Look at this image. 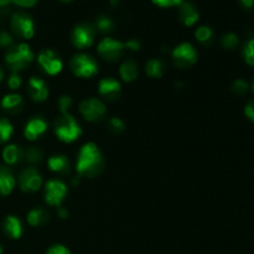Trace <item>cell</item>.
Returning a JSON list of instances; mask_svg holds the SVG:
<instances>
[{
    "label": "cell",
    "instance_id": "cell-1",
    "mask_svg": "<svg viewBox=\"0 0 254 254\" xmlns=\"http://www.w3.org/2000/svg\"><path fill=\"white\" fill-rule=\"evenodd\" d=\"M77 171L87 178L98 176L104 169V159L94 143H87L81 148L77 159Z\"/></svg>",
    "mask_w": 254,
    "mask_h": 254
},
{
    "label": "cell",
    "instance_id": "cell-2",
    "mask_svg": "<svg viewBox=\"0 0 254 254\" xmlns=\"http://www.w3.org/2000/svg\"><path fill=\"white\" fill-rule=\"evenodd\" d=\"M34 61V52L27 44H19L10 46L5 54V64L12 73L22 71Z\"/></svg>",
    "mask_w": 254,
    "mask_h": 254
},
{
    "label": "cell",
    "instance_id": "cell-3",
    "mask_svg": "<svg viewBox=\"0 0 254 254\" xmlns=\"http://www.w3.org/2000/svg\"><path fill=\"white\" fill-rule=\"evenodd\" d=\"M55 133L60 140L64 143H72L77 140L82 134V128L71 114H62L55 122Z\"/></svg>",
    "mask_w": 254,
    "mask_h": 254
},
{
    "label": "cell",
    "instance_id": "cell-4",
    "mask_svg": "<svg viewBox=\"0 0 254 254\" xmlns=\"http://www.w3.org/2000/svg\"><path fill=\"white\" fill-rule=\"evenodd\" d=\"M69 67L77 77H82V78H88L98 72V64L96 60L91 55L86 54L74 55L69 61Z\"/></svg>",
    "mask_w": 254,
    "mask_h": 254
},
{
    "label": "cell",
    "instance_id": "cell-5",
    "mask_svg": "<svg viewBox=\"0 0 254 254\" xmlns=\"http://www.w3.org/2000/svg\"><path fill=\"white\" fill-rule=\"evenodd\" d=\"M10 26L14 34L17 36L22 37V39H31L35 34V25L34 20L30 15L26 12H15L11 16V21H10Z\"/></svg>",
    "mask_w": 254,
    "mask_h": 254
},
{
    "label": "cell",
    "instance_id": "cell-6",
    "mask_svg": "<svg viewBox=\"0 0 254 254\" xmlns=\"http://www.w3.org/2000/svg\"><path fill=\"white\" fill-rule=\"evenodd\" d=\"M96 36V26H93L89 22H82L74 26L72 31L71 40L72 44L77 49H86V47L92 46Z\"/></svg>",
    "mask_w": 254,
    "mask_h": 254
},
{
    "label": "cell",
    "instance_id": "cell-7",
    "mask_svg": "<svg viewBox=\"0 0 254 254\" xmlns=\"http://www.w3.org/2000/svg\"><path fill=\"white\" fill-rule=\"evenodd\" d=\"M174 64L179 68H189L197 61V52L189 42H183L173 50Z\"/></svg>",
    "mask_w": 254,
    "mask_h": 254
},
{
    "label": "cell",
    "instance_id": "cell-8",
    "mask_svg": "<svg viewBox=\"0 0 254 254\" xmlns=\"http://www.w3.org/2000/svg\"><path fill=\"white\" fill-rule=\"evenodd\" d=\"M124 44H122L118 40H114L112 37H104L98 44V54L102 59H104L108 62L118 61L123 55Z\"/></svg>",
    "mask_w": 254,
    "mask_h": 254
},
{
    "label": "cell",
    "instance_id": "cell-9",
    "mask_svg": "<svg viewBox=\"0 0 254 254\" xmlns=\"http://www.w3.org/2000/svg\"><path fill=\"white\" fill-rule=\"evenodd\" d=\"M79 111L84 119L88 122H99L104 118L107 113L106 106L97 98H89L81 102Z\"/></svg>",
    "mask_w": 254,
    "mask_h": 254
},
{
    "label": "cell",
    "instance_id": "cell-10",
    "mask_svg": "<svg viewBox=\"0 0 254 254\" xmlns=\"http://www.w3.org/2000/svg\"><path fill=\"white\" fill-rule=\"evenodd\" d=\"M67 195V188L62 181L50 180L45 188V201L50 206H60Z\"/></svg>",
    "mask_w": 254,
    "mask_h": 254
},
{
    "label": "cell",
    "instance_id": "cell-11",
    "mask_svg": "<svg viewBox=\"0 0 254 254\" xmlns=\"http://www.w3.org/2000/svg\"><path fill=\"white\" fill-rule=\"evenodd\" d=\"M37 60H39L40 66L44 68V71L47 74H51V76L60 73L62 71V67H64L61 59L57 56L56 52L50 49L42 50L39 54V59Z\"/></svg>",
    "mask_w": 254,
    "mask_h": 254
},
{
    "label": "cell",
    "instance_id": "cell-12",
    "mask_svg": "<svg viewBox=\"0 0 254 254\" xmlns=\"http://www.w3.org/2000/svg\"><path fill=\"white\" fill-rule=\"evenodd\" d=\"M19 185L24 192H35L41 188L42 178L36 169L27 168L20 173Z\"/></svg>",
    "mask_w": 254,
    "mask_h": 254
},
{
    "label": "cell",
    "instance_id": "cell-13",
    "mask_svg": "<svg viewBox=\"0 0 254 254\" xmlns=\"http://www.w3.org/2000/svg\"><path fill=\"white\" fill-rule=\"evenodd\" d=\"M99 93L108 101H114L119 97L122 91L121 83L114 78H103L99 81Z\"/></svg>",
    "mask_w": 254,
    "mask_h": 254
},
{
    "label": "cell",
    "instance_id": "cell-14",
    "mask_svg": "<svg viewBox=\"0 0 254 254\" xmlns=\"http://www.w3.org/2000/svg\"><path fill=\"white\" fill-rule=\"evenodd\" d=\"M47 130V123L45 119L42 118H32L27 122V124L25 126L24 134L26 136V139L29 140H36L40 136L44 135Z\"/></svg>",
    "mask_w": 254,
    "mask_h": 254
},
{
    "label": "cell",
    "instance_id": "cell-15",
    "mask_svg": "<svg viewBox=\"0 0 254 254\" xmlns=\"http://www.w3.org/2000/svg\"><path fill=\"white\" fill-rule=\"evenodd\" d=\"M30 97L35 102H44L49 97V88L44 79L31 77L29 81V88H27Z\"/></svg>",
    "mask_w": 254,
    "mask_h": 254
},
{
    "label": "cell",
    "instance_id": "cell-16",
    "mask_svg": "<svg viewBox=\"0 0 254 254\" xmlns=\"http://www.w3.org/2000/svg\"><path fill=\"white\" fill-rule=\"evenodd\" d=\"M179 16H180L183 24H185L186 26H192L200 19V14H198L195 5L189 1H183L179 5Z\"/></svg>",
    "mask_w": 254,
    "mask_h": 254
},
{
    "label": "cell",
    "instance_id": "cell-17",
    "mask_svg": "<svg viewBox=\"0 0 254 254\" xmlns=\"http://www.w3.org/2000/svg\"><path fill=\"white\" fill-rule=\"evenodd\" d=\"M15 188V178L6 166H0V196H7Z\"/></svg>",
    "mask_w": 254,
    "mask_h": 254
},
{
    "label": "cell",
    "instance_id": "cell-18",
    "mask_svg": "<svg viewBox=\"0 0 254 254\" xmlns=\"http://www.w3.org/2000/svg\"><path fill=\"white\" fill-rule=\"evenodd\" d=\"M2 230L5 235L12 240H19L22 235V225L20 220L15 216H7L2 223Z\"/></svg>",
    "mask_w": 254,
    "mask_h": 254
},
{
    "label": "cell",
    "instance_id": "cell-19",
    "mask_svg": "<svg viewBox=\"0 0 254 254\" xmlns=\"http://www.w3.org/2000/svg\"><path fill=\"white\" fill-rule=\"evenodd\" d=\"M25 156V153L21 150V148L15 144H10V145L5 146V149L2 150V159L6 164L9 165H14L17 164L19 161L22 160V158Z\"/></svg>",
    "mask_w": 254,
    "mask_h": 254
},
{
    "label": "cell",
    "instance_id": "cell-20",
    "mask_svg": "<svg viewBox=\"0 0 254 254\" xmlns=\"http://www.w3.org/2000/svg\"><path fill=\"white\" fill-rule=\"evenodd\" d=\"M50 170L59 174L69 173V161L64 155H54L47 161Z\"/></svg>",
    "mask_w": 254,
    "mask_h": 254
},
{
    "label": "cell",
    "instance_id": "cell-21",
    "mask_svg": "<svg viewBox=\"0 0 254 254\" xmlns=\"http://www.w3.org/2000/svg\"><path fill=\"white\" fill-rule=\"evenodd\" d=\"M22 106H24V101H22L21 96H19V94H6L1 99L2 108L7 112H11V113H16V112L21 111Z\"/></svg>",
    "mask_w": 254,
    "mask_h": 254
},
{
    "label": "cell",
    "instance_id": "cell-22",
    "mask_svg": "<svg viewBox=\"0 0 254 254\" xmlns=\"http://www.w3.org/2000/svg\"><path fill=\"white\" fill-rule=\"evenodd\" d=\"M121 77L126 82H133L138 78V64L133 60H128L124 62L119 69Z\"/></svg>",
    "mask_w": 254,
    "mask_h": 254
},
{
    "label": "cell",
    "instance_id": "cell-23",
    "mask_svg": "<svg viewBox=\"0 0 254 254\" xmlns=\"http://www.w3.org/2000/svg\"><path fill=\"white\" fill-rule=\"evenodd\" d=\"M47 220H49V213H47L46 210H44V208L41 207L34 208V210L30 211L29 215H27V221H29L30 225L34 226V227L44 225L45 222H47Z\"/></svg>",
    "mask_w": 254,
    "mask_h": 254
},
{
    "label": "cell",
    "instance_id": "cell-24",
    "mask_svg": "<svg viewBox=\"0 0 254 254\" xmlns=\"http://www.w3.org/2000/svg\"><path fill=\"white\" fill-rule=\"evenodd\" d=\"M164 71H165V64L160 60L151 59L146 64V73L151 78H160L164 74Z\"/></svg>",
    "mask_w": 254,
    "mask_h": 254
},
{
    "label": "cell",
    "instance_id": "cell-25",
    "mask_svg": "<svg viewBox=\"0 0 254 254\" xmlns=\"http://www.w3.org/2000/svg\"><path fill=\"white\" fill-rule=\"evenodd\" d=\"M14 134V127L6 118H0V144L5 143Z\"/></svg>",
    "mask_w": 254,
    "mask_h": 254
},
{
    "label": "cell",
    "instance_id": "cell-26",
    "mask_svg": "<svg viewBox=\"0 0 254 254\" xmlns=\"http://www.w3.org/2000/svg\"><path fill=\"white\" fill-rule=\"evenodd\" d=\"M96 27L98 29L99 32H103V34H106V32H109L113 30L114 22L109 16L101 15V16H98V19H97Z\"/></svg>",
    "mask_w": 254,
    "mask_h": 254
},
{
    "label": "cell",
    "instance_id": "cell-27",
    "mask_svg": "<svg viewBox=\"0 0 254 254\" xmlns=\"http://www.w3.org/2000/svg\"><path fill=\"white\" fill-rule=\"evenodd\" d=\"M195 36L197 41L202 42V44H208L210 41H212L213 31L210 26H200L196 30Z\"/></svg>",
    "mask_w": 254,
    "mask_h": 254
},
{
    "label": "cell",
    "instance_id": "cell-28",
    "mask_svg": "<svg viewBox=\"0 0 254 254\" xmlns=\"http://www.w3.org/2000/svg\"><path fill=\"white\" fill-rule=\"evenodd\" d=\"M243 57L246 62L251 66H254V39L248 40L243 47Z\"/></svg>",
    "mask_w": 254,
    "mask_h": 254
},
{
    "label": "cell",
    "instance_id": "cell-29",
    "mask_svg": "<svg viewBox=\"0 0 254 254\" xmlns=\"http://www.w3.org/2000/svg\"><path fill=\"white\" fill-rule=\"evenodd\" d=\"M42 151L37 148H29L25 153V158L30 163H39L42 160Z\"/></svg>",
    "mask_w": 254,
    "mask_h": 254
},
{
    "label": "cell",
    "instance_id": "cell-30",
    "mask_svg": "<svg viewBox=\"0 0 254 254\" xmlns=\"http://www.w3.org/2000/svg\"><path fill=\"white\" fill-rule=\"evenodd\" d=\"M222 45L225 49L227 50H233L238 45V37L235 34L230 32V34H226L222 37Z\"/></svg>",
    "mask_w": 254,
    "mask_h": 254
},
{
    "label": "cell",
    "instance_id": "cell-31",
    "mask_svg": "<svg viewBox=\"0 0 254 254\" xmlns=\"http://www.w3.org/2000/svg\"><path fill=\"white\" fill-rule=\"evenodd\" d=\"M108 126H109V130L113 131L114 134L122 133V131H123L124 129H126V126H124L123 122H122L119 118H117V117H114V118L109 119Z\"/></svg>",
    "mask_w": 254,
    "mask_h": 254
},
{
    "label": "cell",
    "instance_id": "cell-32",
    "mask_svg": "<svg viewBox=\"0 0 254 254\" xmlns=\"http://www.w3.org/2000/svg\"><path fill=\"white\" fill-rule=\"evenodd\" d=\"M71 106H72V98L69 96H62L61 98L59 99V107L62 114L68 113V109Z\"/></svg>",
    "mask_w": 254,
    "mask_h": 254
},
{
    "label": "cell",
    "instance_id": "cell-33",
    "mask_svg": "<svg viewBox=\"0 0 254 254\" xmlns=\"http://www.w3.org/2000/svg\"><path fill=\"white\" fill-rule=\"evenodd\" d=\"M232 91L236 94H245L248 91V84L247 82L243 81V79H237V81L233 83Z\"/></svg>",
    "mask_w": 254,
    "mask_h": 254
},
{
    "label": "cell",
    "instance_id": "cell-34",
    "mask_svg": "<svg viewBox=\"0 0 254 254\" xmlns=\"http://www.w3.org/2000/svg\"><path fill=\"white\" fill-rule=\"evenodd\" d=\"M22 81H21V77L19 76L17 73H12L10 74L9 79H7V86H9L10 89H17L20 88L21 86Z\"/></svg>",
    "mask_w": 254,
    "mask_h": 254
},
{
    "label": "cell",
    "instance_id": "cell-35",
    "mask_svg": "<svg viewBox=\"0 0 254 254\" xmlns=\"http://www.w3.org/2000/svg\"><path fill=\"white\" fill-rule=\"evenodd\" d=\"M154 4L161 7H170V6H179L184 0H151Z\"/></svg>",
    "mask_w": 254,
    "mask_h": 254
},
{
    "label": "cell",
    "instance_id": "cell-36",
    "mask_svg": "<svg viewBox=\"0 0 254 254\" xmlns=\"http://www.w3.org/2000/svg\"><path fill=\"white\" fill-rule=\"evenodd\" d=\"M12 41H14V39L9 32H0V47H10L12 45Z\"/></svg>",
    "mask_w": 254,
    "mask_h": 254
},
{
    "label": "cell",
    "instance_id": "cell-37",
    "mask_svg": "<svg viewBox=\"0 0 254 254\" xmlns=\"http://www.w3.org/2000/svg\"><path fill=\"white\" fill-rule=\"evenodd\" d=\"M46 254H71L68 250H67L64 246H61V245H55L52 246V247H50L49 250H47Z\"/></svg>",
    "mask_w": 254,
    "mask_h": 254
},
{
    "label": "cell",
    "instance_id": "cell-38",
    "mask_svg": "<svg viewBox=\"0 0 254 254\" xmlns=\"http://www.w3.org/2000/svg\"><path fill=\"white\" fill-rule=\"evenodd\" d=\"M124 46H126V49L131 50V51H138L140 49V41L136 39H130L124 44Z\"/></svg>",
    "mask_w": 254,
    "mask_h": 254
},
{
    "label": "cell",
    "instance_id": "cell-39",
    "mask_svg": "<svg viewBox=\"0 0 254 254\" xmlns=\"http://www.w3.org/2000/svg\"><path fill=\"white\" fill-rule=\"evenodd\" d=\"M14 4L19 5V6L22 7H30V6H34L36 4L37 0H11Z\"/></svg>",
    "mask_w": 254,
    "mask_h": 254
},
{
    "label": "cell",
    "instance_id": "cell-40",
    "mask_svg": "<svg viewBox=\"0 0 254 254\" xmlns=\"http://www.w3.org/2000/svg\"><path fill=\"white\" fill-rule=\"evenodd\" d=\"M245 113H246V116H247L248 118H250L251 121H252L254 123V101L250 102V103L246 106Z\"/></svg>",
    "mask_w": 254,
    "mask_h": 254
},
{
    "label": "cell",
    "instance_id": "cell-41",
    "mask_svg": "<svg viewBox=\"0 0 254 254\" xmlns=\"http://www.w3.org/2000/svg\"><path fill=\"white\" fill-rule=\"evenodd\" d=\"M240 1L246 9H253L254 7V0H240Z\"/></svg>",
    "mask_w": 254,
    "mask_h": 254
},
{
    "label": "cell",
    "instance_id": "cell-42",
    "mask_svg": "<svg viewBox=\"0 0 254 254\" xmlns=\"http://www.w3.org/2000/svg\"><path fill=\"white\" fill-rule=\"evenodd\" d=\"M11 0H0V9H6L11 4Z\"/></svg>",
    "mask_w": 254,
    "mask_h": 254
},
{
    "label": "cell",
    "instance_id": "cell-43",
    "mask_svg": "<svg viewBox=\"0 0 254 254\" xmlns=\"http://www.w3.org/2000/svg\"><path fill=\"white\" fill-rule=\"evenodd\" d=\"M57 212H59V216L61 218H66L67 216H68V212H67V210H64V207H59V211H57Z\"/></svg>",
    "mask_w": 254,
    "mask_h": 254
},
{
    "label": "cell",
    "instance_id": "cell-44",
    "mask_svg": "<svg viewBox=\"0 0 254 254\" xmlns=\"http://www.w3.org/2000/svg\"><path fill=\"white\" fill-rule=\"evenodd\" d=\"M2 79H4V71H2V68L0 67V82H1Z\"/></svg>",
    "mask_w": 254,
    "mask_h": 254
},
{
    "label": "cell",
    "instance_id": "cell-45",
    "mask_svg": "<svg viewBox=\"0 0 254 254\" xmlns=\"http://www.w3.org/2000/svg\"><path fill=\"white\" fill-rule=\"evenodd\" d=\"M0 254H2V247L0 246Z\"/></svg>",
    "mask_w": 254,
    "mask_h": 254
},
{
    "label": "cell",
    "instance_id": "cell-46",
    "mask_svg": "<svg viewBox=\"0 0 254 254\" xmlns=\"http://www.w3.org/2000/svg\"><path fill=\"white\" fill-rule=\"evenodd\" d=\"M61 1H67V2H68V1H72V0H61Z\"/></svg>",
    "mask_w": 254,
    "mask_h": 254
},
{
    "label": "cell",
    "instance_id": "cell-47",
    "mask_svg": "<svg viewBox=\"0 0 254 254\" xmlns=\"http://www.w3.org/2000/svg\"><path fill=\"white\" fill-rule=\"evenodd\" d=\"M252 88H253V92H254V83H253V87H252Z\"/></svg>",
    "mask_w": 254,
    "mask_h": 254
}]
</instances>
